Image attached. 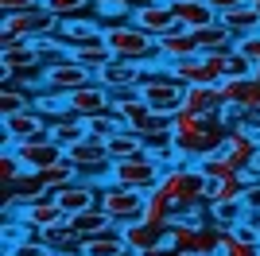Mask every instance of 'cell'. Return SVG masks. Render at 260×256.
I'll return each mask as SVG.
<instances>
[{
    "label": "cell",
    "mask_w": 260,
    "mask_h": 256,
    "mask_svg": "<svg viewBox=\"0 0 260 256\" xmlns=\"http://www.w3.org/2000/svg\"><path fill=\"white\" fill-rule=\"evenodd\" d=\"M105 43L109 51H113V58H120V62H136L144 66V70H155V66H163L159 58V43L152 39V35H144L136 23H109L105 27Z\"/></svg>",
    "instance_id": "obj_1"
},
{
    "label": "cell",
    "mask_w": 260,
    "mask_h": 256,
    "mask_svg": "<svg viewBox=\"0 0 260 256\" xmlns=\"http://www.w3.org/2000/svg\"><path fill=\"white\" fill-rule=\"evenodd\" d=\"M117 117L124 120V128H132V132H136L144 144L171 140V132H175V117L155 113L148 101H128V105H117Z\"/></svg>",
    "instance_id": "obj_2"
},
{
    "label": "cell",
    "mask_w": 260,
    "mask_h": 256,
    "mask_svg": "<svg viewBox=\"0 0 260 256\" xmlns=\"http://www.w3.org/2000/svg\"><path fill=\"white\" fill-rule=\"evenodd\" d=\"M183 97H186V85L175 82L167 74V66H155V70H144V82H140V101L155 109V113H167L175 117L183 109Z\"/></svg>",
    "instance_id": "obj_3"
},
{
    "label": "cell",
    "mask_w": 260,
    "mask_h": 256,
    "mask_svg": "<svg viewBox=\"0 0 260 256\" xmlns=\"http://www.w3.org/2000/svg\"><path fill=\"white\" fill-rule=\"evenodd\" d=\"M163 163H155L152 155H140V159H124V163H113L109 167V182L113 186H124V190H140V194H152L155 186L163 182Z\"/></svg>",
    "instance_id": "obj_4"
},
{
    "label": "cell",
    "mask_w": 260,
    "mask_h": 256,
    "mask_svg": "<svg viewBox=\"0 0 260 256\" xmlns=\"http://www.w3.org/2000/svg\"><path fill=\"white\" fill-rule=\"evenodd\" d=\"M62 31V20H54L47 8H31V12H16V16H4L0 20V39H43V35H58Z\"/></svg>",
    "instance_id": "obj_5"
},
{
    "label": "cell",
    "mask_w": 260,
    "mask_h": 256,
    "mask_svg": "<svg viewBox=\"0 0 260 256\" xmlns=\"http://www.w3.org/2000/svg\"><path fill=\"white\" fill-rule=\"evenodd\" d=\"M144 202H148V194L124 190V186H113V182L101 190V210L109 213V221L117 229H128V225L144 221Z\"/></svg>",
    "instance_id": "obj_6"
},
{
    "label": "cell",
    "mask_w": 260,
    "mask_h": 256,
    "mask_svg": "<svg viewBox=\"0 0 260 256\" xmlns=\"http://www.w3.org/2000/svg\"><path fill=\"white\" fill-rule=\"evenodd\" d=\"M93 82H98V78L89 74L86 66H78L74 58H62V62L43 66V78H39L43 89H54V93H62V97L78 93V89H86V85H93Z\"/></svg>",
    "instance_id": "obj_7"
},
{
    "label": "cell",
    "mask_w": 260,
    "mask_h": 256,
    "mask_svg": "<svg viewBox=\"0 0 260 256\" xmlns=\"http://www.w3.org/2000/svg\"><path fill=\"white\" fill-rule=\"evenodd\" d=\"M0 124H4V148H16V144H27V140H39L51 132L47 117L35 105L23 113H12V117H0Z\"/></svg>",
    "instance_id": "obj_8"
},
{
    "label": "cell",
    "mask_w": 260,
    "mask_h": 256,
    "mask_svg": "<svg viewBox=\"0 0 260 256\" xmlns=\"http://www.w3.org/2000/svg\"><path fill=\"white\" fill-rule=\"evenodd\" d=\"M132 23H136L144 35H152L155 43L167 39V35H175L179 27H183V23L175 20L171 4H155V0H148V4H140V8H132Z\"/></svg>",
    "instance_id": "obj_9"
},
{
    "label": "cell",
    "mask_w": 260,
    "mask_h": 256,
    "mask_svg": "<svg viewBox=\"0 0 260 256\" xmlns=\"http://www.w3.org/2000/svg\"><path fill=\"white\" fill-rule=\"evenodd\" d=\"M221 155L237 171H252L260 159V140L252 136L249 128H229L225 132V144H221Z\"/></svg>",
    "instance_id": "obj_10"
},
{
    "label": "cell",
    "mask_w": 260,
    "mask_h": 256,
    "mask_svg": "<svg viewBox=\"0 0 260 256\" xmlns=\"http://www.w3.org/2000/svg\"><path fill=\"white\" fill-rule=\"evenodd\" d=\"M66 113L78 117V120H93V117H101V113H113V97H109L105 85L93 82V85H86V89H78V93L66 97Z\"/></svg>",
    "instance_id": "obj_11"
},
{
    "label": "cell",
    "mask_w": 260,
    "mask_h": 256,
    "mask_svg": "<svg viewBox=\"0 0 260 256\" xmlns=\"http://www.w3.org/2000/svg\"><path fill=\"white\" fill-rule=\"evenodd\" d=\"M12 151L20 155L23 171H47V167H54V163H62V159H66V148H58L51 136L27 140V144H16Z\"/></svg>",
    "instance_id": "obj_12"
},
{
    "label": "cell",
    "mask_w": 260,
    "mask_h": 256,
    "mask_svg": "<svg viewBox=\"0 0 260 256\" xmlns=\"http://www.w3.org/2000/svg\"><path fill=\"white\" fill-rule=\"evenodd\" d=\"M23 225H35V229H58V225H66L70 217H66V210L58 202H54V194H43V198H35V202H27L20 213H16Z\"/></svg>",
    "instance_id": "obj_13"
},
{
    "label": "cell",
    "mask_w": 260,
    "mask_h": 256,
    "mask_svg": "<svg viewBox=\"0 0 260 256\" xmlns=\"http://www.w3.org/2000/svg\"><path fill=\"white\" fill-rule=\"evenodd\" d=\"M54 202L66 210V217H74V213H86L93 206H101V186L89 182V179H78V182H70V186H62V190L54 194Z\"/></svg>",
    "instance_id": "obj_14"
},
{
    "label": "cell",
    "mask_w": 260,
    "mask_h": 256,
    "mask_svg": "<svg viewBox=\"0 0 260 256\" xmlns=\"http://www.w3.org/2000/svg\"><path fill=\"white\" fill-rule=\"evenodd\" d=\"M66 159L74 163L78 171H101V167H113V155H109V140H98V136H86L82 144L66 148Z\"/></svg>",
    "instance_id": "obj_15"
},
{
    "label": "cell",
    "mask_w": 260,
    "mask_h": 256,
    "mask_svg": "<svg viewBox=\"0 0 260 256\" xmlns=\"http://www.w3.org/2000/svg\"><path fill=\"white\" fill-rule=\"evenodd\" d=\"M0 62H4L8 74H23V70H35L43 58H39V51H35V43H27V39H4V43H0Z\"/></svg>",
    "instance_id": "obj_16"
},
{
    "label": "cell",
    "mask_w": 260,
    "mask_h": 256,
    "mask_svg": "<svg viewBox=\"0 0 260 256\" xmlns=\"http://www.w3.org/2000/svg\"><path fill=\"white\" fill-rule=\"evenodd\" d=\"M167 66V62H163ZM167 74L175 78V82H183V85H217L221 78L210 70V62L198 54V58H186V62H171L167 66Z\"/></svg>",
    "instance_id": "obj_17"
},
{
    "label": "cell",
    "mask_w": 260,
    "mask_h": 256,
    "mask_svg": "<svg viewBox=\"0 0 260 256\" xmlns=\"http://www.w3.org/2000/svg\"><path fill=\"white\" fill-rule=\"evenodd\" d=\"M198 39H194V31H186V27H179L175 35H167V39H159V58L167 66L171 62H186V58H198Z\"/></svg>",
    "instance_id": "obj_18"
},
{
    "label": "cell",
    "mask_w": 260,
    "mask_h": 256,
    "mask_svg": "<svg viewBox=\"0 0 260 256\" xmlns=\"http://www.w3.org/2000/svg\"><path fill=\"white\" fill-rule=\"evenodd\" d=\"M221 23L233 31V39H249V35H260V4L245 0V4H237L233 12H225V16H221Z\"/></svg>",
    "instance_id": "obj_19"
},
{
    "label": "cell",
    "mask_w": 260,
    "mask_h": 256,
    "mask_svg": "<svg viewBox=\"0 0 260 256\" xmlns=\"http://www.w3.org/2000/svg\"><path fill=\"white\" fill-rule=\"evenodd\" d=\"M140 82H144V66L120 62V58H113L98 74V85H105V89H132V85H140Z\"/></svg>",
    "instance_id": "obj_20"
},
{
    "label": "cell",
    "mask_w": 260,
    "mask_h": 256,
    "mask_svg": "<svg viewBox=\"0 0 260 256\" xmlns=\"http://www.w3.org/2000/svg\"><path fill=\"white\" fill-rule=\"evenodd\" d=\"M175 20L183 23L186 31H198V27L217 23V12L210 8L206 0H183V4H175Z\"/></svg>",
    "instance_id": "obj_21"
},
{
    "label": "cell",
    "mask_w": 260,
    "mask_h": 256,
    "mask_svg": "<svg viewBox=\"0 0 260 256\" xmlns=\"http://www.w3.org/2000/svg\"><path fill=\"white\" fill-rule=\"evenodd\" d=\"M124 241H128V248L136 256H144V252H152V248H159L163 241H167V229H155V225H148V221H136V225L124 229Z\"/></svg>",
    "instance_id": "obj_22"
},
{
    "label": "cell",
    "mask_w": 260,
    "mask_h": 256,
    "mask_svg": "<svg viewBox=\"0 0 260 256\" xmlns=\"http://www.w3.org/2000/svg\"><path fill=\"white\" fill-rule=\"evenodd\" d=\"M82 248H86L89 256H124L128 252V241H124V229H105V233H98V237H86L82 241Z\"/></svg>",
    "instance_id": "obj_23"
},
{
    "label": "cell",
    "mask_w": 260,
    "mask_h": 256,
    "mask_svg": "<svg viewBox=\"0 0 260 256\" xmlns=\"http://www.w3.org/2000/svg\"><path fill=\"white\" fill-rule=\"evenodd\" d=\"M194 39H198V51H202V54H210V51H233V47H237V39H233V31L221 23V16H217V23H210V27H198Z\"/></svg>",
    "instance_id": "obj_24"
},
{
    "label": "cell",
    "mask_w": 260,
    "mask_h": 256,
    "mask_svg": "<svg viewBox=\"0 0 260 256\" xmlns=\"http://www.w3.org/2000/svg\"><path fill=\"white\" fill-rule=\"evenodd\" d=\"M66 225H70V233L82 237V241H86V237L105 233V229H113V221H109V213L101 210V206H93V210H86V213H74Z\"/></svg>",
    "instance_id": "obj_25"
},
{
    "label": "cell",
    "mask_w": 260,
    "mask_h": 256,
    "mask_svg": "<svg viewBox=\"0 0 260 256\" xmlns=\"http://www.w3.org/2000/svg\"><path fill=\"white\" fill-rule=\"evenodd\" d=\"M109 155H113V163H124V159H140V155H148V144H144L132 128H120L117 136L109 140Z\"/></svg>",
    "instance_id": "obj_26"
},
{
    "label": "cell",
    "mask_w": 260,
    "mask_h": 256,
    "mask_svg": "<svg viewBox=\"0 0 260 256\" xmlns=\"http://www.w3.org/2000/svg\"><path fill=\"white\" fill-rule=\"evenodd\" d=\"M183 109H190V113H198V117H214V113H221V105H217V89H214V85H186Z\"/></svg>",
    "instance_id": "obj_27"
},
{
    "label": "cell",
    "mask_w": 260,
    "mask_h": 256,
    "mask_svg": "<svg viewBox=\"0 0 260 256\" xmlns=\"http://www.w3.org/2000/svg\"><path fill=\"white\" fill-rule=\"evenodd\" d=\"M47 136H51L58 148H74V144H82L89 132H86V120L62 117V120H51V132H47Z\"/></svg>",
    "instance_id": "obj_28"
},
{
    "label": "cell",
    "mask_w": 260,
    "mask_h": 256,
    "mask_svg": "<svg viewBox=\"0 0 260 256\" xmlns=\"http://www.w3.org/2000/svg\"><path fill=\"white\" fill-rule=\"evenodd\" d=\"M144 221L171 233V225H175V206L167 202L159 190H152V194H148V202H144Z\"/></svg>",
    "instance_id": "obj_29"
},
{
    "label": "cell",
    "mask_w": 260,
    "mask_h": 256,
    "mask_svg": "<svg viewBox=\"0 0 260 256\" xmlns=\"http://www.w3.org/2000/svg\"><path fill=\"white\" fill-rule=\"evenodd\" d=\"M245 217H249L245 202H221V206H210V225H217V229H237V225H245Z\"/></svg>",
    "instance_id": "obj_30"
},
{
    "label": "cell",
    "mask_w": 260,
    "mask_h": 256,
    "mask_svg": "<svg viewBox=\"0 0 260 256\" xmlns=\"http://www.w3.org/2000/svg\"><path fill=\"white\" fill-rule=\"evenodd\" d=\"M39 179H43V186H47V194H58L62 186H70V182H78V167L70 159H62V163H54V167H47V171H39Z\"/></svg>",
    "instance_id": "obj_31"
},
{
    "label": "cell",
    "mask_w": 260,
    "mask_h": 256,
    "mask_svg": "<svg viewBox=\"0 0 260 256\" xmlns=\"http://www.w3.org/2000/svg\"><path fill=\"white\" fill-rule=\"evenodd\" d=\"M101 31H105V27H101V23H93V20H66L58 35H62L66 47H78V43L93 39V35H101Z\"/></svg>",
    "instance_id": "obj_32"
},
{
    "label": "cell",
    "mask_w": 260,
    "mask_h": 256,
    "mask_svg": "<svg viewBox=\"0 0 260 256\" xmlns=\"http://www.w3.org/2000/svg\"><path fill=\"white\" fill-rule=\"evenodd\" d=\"M43 245L51 248L54 256H62V252H74V248H82V237L70 233V225H58V229H47V233H43Z\"/></svg>",
    "instance_id": "obj_33"
},
{
    "label": "cell",
    "mask_w": 260,
    "mask_h": 256,
    "mask_svg": "<svg viewBox=\"0 0 260 256\" xmlns=\"http://www.w3.org/2000/svg\"><path fill=\"white\" fill-rule=\"evenodd\" d=\"M93 4H98V0H43V8L51 12L54 20H82V12L86 8H93Z\"/></svg>",
    "instance_id": "obj_34"
},
{
    "label": "cell",
    "mask_w": 260,
    "mask_h": 256,
    "mask_svg": "<svg viewBox=\"0 0 260 256\" xmlns=\"http://www.w3.org/2000/svg\"><path fill=\"white\" fill-rule=\"evenodd\" d=\"M198 167H202V175H206L210 182H225V179H233V175H241V171L233 167V163H229L225 155H221V151H214V155H206V159L198 163Z\"/></svg>",
    "instance_id": "obj_35"
},
{
    "label": "cell",
    "mask_w": 260,
    "mask_h": 256,
    "mask_svg": "<svg viewBox=\"0 0 260 256\" xmlns=\"http://www.w3.org/2000/svg\"><path fill=\"white\" fill-rule=\"evenodd\" d=\"M210 117H198V113H190V109H179L175 113V132H171V144H179V140H190L198 132V128L206 124Z\"/></svg>",
    "instance_id": "obj_36"
},
{
    "label": "cell",
    "mask_w": 260,
    "mask_h": 256,
    "mask_svg": "<svg viewBox=\"0 0 260 256\" xmlns=\"http://www.w3.org/2000/svg\"><path fill=\"white\" fill-rule=\"evenodd\" d=\"M23 175H27V171H23L20 155H16L12 148H4V151H0V186L8 190V186H16V182L23 179Z\"/></svg>",
    "instance_id": "obj_37"
},
{
    "label": "cell",
    "mask_w": 260,
    "mask_h": 256,
    "mask_svg": "<svg viewBox=\"0 0 260 256\" xmlns=\"http://www.w3.org/2000/svg\"><path fill=\"white\" fill-rule=\"evenodd\" d=\"M35 97H27L23 89L16 85H4V93H0V117H12V113H23V109H31Z\"/></svg>",
    "instance_id": "obj_38"
},
{
    "label": "cell",
    "mask_w": 260,
    "mask_h": 256,
    "mask_svg": "<svg viewBox=\"0 0 260 256\" xmlns=\"http://www.w3.org/2000/svg\"><path fill=\"white\" fill-rule=\"evenodd\" d=\"M217 256H260V248H252L249 241H241L233 229H221V252Z\"/></svg>",
    "instance_id": "obj_39"
},
{
    "label": "cell",
    "mask_w": 260,
    "mask_h": 256,
    "mask_svg": "<svg viewBox=\"0 0 260 256\" xmlns=\"http://www.w3.org/2000/svg\"><path fill=\"white\" fill-rule=\"evenodd\" d=\"M214 89H217V105L229 109V105H237V101H241V93H245V82H237V78H221Z\"/></svg>",
    "instance_id": "obj_40"
},
{
    "label": "cell",
    "mask_w": 260,
    "mask_h": 256,
    "mask_svg": "<svg viewBox=\"0 0 260 256\" xmlns=\"http://www.w3.org/2000/svg\"><path fill=\"white\" fill-rule=\"evenodd\" d=\"M4 16H16V12H31V8H43V0H0Z\"/></svg>",
    "instance_id": "obj_41"
},
{
    "label": "cell",
    "mask_w": 260,
    "mask_h": 256,
    "mask_svg": "<svg viewBox=\"0 0 260 256\" xmlns=\"http://www.w3.org/2000/svg\"><path fill=\"white\" fill-rule=\"evenodd\" d=\"M98 12H101V16H128V20H132V8H128V4H120V0H98Z\"/></svg>",
    "instance_id": "obj_42"
},
{
    "label": "cell",
    "mask_w": 260,
    "mask_h": 256,
    "mask_svg": "<svg viewBox=\"0 0 260 256\" xmlns=\"http://www.w3.org/2000/svg\"><path fill=\"white\" fill-rule=\"evenodd\" d=\"M237 51L249 54L252 62H260V35H249V39H237Z\"/></svg>",
    "instance_id": "obj_43"
},
{
    "label": "cell",
    "mask_w": 260,
    "mask_h": 256,
    "mask_svg": "<svg viewBox=\"0 0 260 256\" xmlns=\"http://www.w3.org/2000/svg\"><path fill=\"white\" fill-rule=\"evenodd\" d=\"M245 210H249V213H260V182L245 190Z\"/></svg>",
    "instance_id": "obj_44"
},
{
    "label": "cell",
    "mask_w": 260,
    "mask_h": 256,
    "mask_svg": "<svg viewBox=\"0 0 260 256\" xmlns=\"http://www.w3.org/2000/svg\"><path fill=\"white\" fill-rule=\"evenodd\" d=\"M206 4L217 12V16H225V12H233L237 4H245V0H206Z\"/></svg>",
    "instance_id": "obj_45"
},
{
    "label": "cell",
    "mask_w": 260,
    "mask_h": 256,
    "mask_svg": "<svg viewBox=\"0 0 260 256\" xmlns=\"http://www.w3.org/2000/svg\"><path fill=\"white\" fill-rule=\"evenodd\" d=\"M144 256H186V252H179V248H175L171 241H163L159 248H152V252H144Z\"/></svg>",
    "instance_id": "obj_46"
},
{
    "label": "cell",
    "mask_w": 260,
    "mask_h": 256,
    "mask_svg": "<svg viewBox=\"0 0 260 256\" xmlns=\"http://www.w3.org/2000/svg\"><path fill=\"white\" fill-rule=\"evenodd\" d=\"M62 256H89L86 248H74V252H62Z\"/></svg>",
    "instance_id": "obj_47"
},
{
    "label": "cell",
    "mask_w": 260,
    "mask_h": 256,
    "mask_svg": "<svg viewBox=\"0 0 260 256\" xmlns=\"http://www.w3.org/2000/svg\"><path fill=\"white\" fill-rule=\"evenodd\" d=\"M252 82H256V85H260V62H256V70H252Z\"/></svg>",
    "instance_id": "obj_48"
},
{
    "label": "cell",
    "mask_w": 260,
    "mask_h": 256,
    "mask_svg": "<svg viewBox=\"0 0 260 256\" xmlns=\"http://www.w3.org/2000/svg\"><path fill=\"white\" fill-rule=\"evenodd\" d=\"M155 4H171V8H175V4H183V0H155Z\"/></svg>",
    "instance_id": "obj_49"
},
{
    "label": "cell",
    "mask_w": 260,
    "mask_h": 256,
    "mask_svg": "<svg viewBox=\"0 0 260 256\" xmlns=\"http://www.w3.org/2000/svg\"><path fill=\"white\" fill-rule=\"evenodd\" d=\"M252 4H260V0H252Z\"/></svg>",
    "instance_id": "obj_50"
},
{
    "label": "cell",
    "mask_w": 260,
    "mask_h": 256,
    "mask_svg": "<svg viewBox=\"0 0 260 256\" xmlns=\"http://www.w3.org/2000/svg\"><path fill=\"white\" fill-rule=\"evenodd\" d=\"M4 256H12V252H4Z\"/></svg>",
    "instance_id": "obj_51"
}]
</instances>
